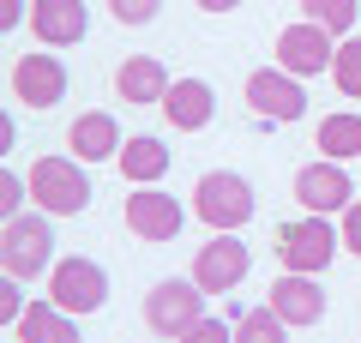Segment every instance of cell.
Segmentation results:
<instances>
[{
  "label": "cell",
  "instance_id": "obj_1",
  "mask_svg": "<svg viewBox=\"0 0 361 343\" xmlns=\"http://www.w3.org/2000/svg\"><path fill=\"white\" fill-rule=\"evenodd\" d=\"M253 211H259V199H253V187H247L241 175H229V169L199 175V187H193V217H199V223H211V229H247Z\"/></svg>",
  "mask_w": 361,
  "mask_h": 343
},
{
  "label": "cell",
  "instance_id": "obj_2",
  "mask_svg": "<svg viewBox=\"0 0 361 343\" xmlns=\"http://www.w3.org/2000/svg\"><path fill=\"white\" fill-rule=\"evenodd\" d=\"M205 319V289H199L193 277H163L151 295H145V325L157 331V337H187V331Z\"/></svg>",
  "mask_w": 361,
  "mask_h": 343
},
{
  "label": "cell",
  "instance_id": "obj_3",
  "mask_svg": "<svg viewBox=\"0 0 361 343\" xmlns=\"http://www.w3.org/2000/svg\"><path fill=\"white\" fill-rule=\"evenodd\" d=\"M30 199L49 217H78L90 205V181H85V169H78L73 157H42V163L30 169Z\"/></svg>",
  "mask_w": 361,
  "mask_h": 343
},
{
  "label": "cell",
  "instance_id": "obj_4",
  "mask_svg": "<svg viewBox=\"0 0 361 343\" xmlns=\"http://www.w3.org/2000/svg\"><path fill=\"white\" fill-rule=\"evenodd\" d=\"M337 247H343V235H337V229L325 223V217H313V211L277 229V259H283L289 271H307V277L331 265V253H337Z\"/></svg>",
  "mask_w": 361,
  "mask_h": 343
},
{
  "label": "cell",
  "instance_id": "obj_5",
  "mask_svg": "<svg viewBox=\"0 0 361 343\" xmlns=\"http://www.w3.org/2000/svg\"><path fill=\"white\" fill-rule=\"evenodd\" d=\"M54 259V235H49V223L42 217H6V235H0V265H6V277H37V271H54L49 265Z\"/></svg>",
  "mask_w": 361,
  "mask_h": 343
},
{
  "label": "cell",
  "instance_id": "obj_6",
  "mask_svg": "<svg viewBox=\"0 0 361 343\" xmlns=\"http://www.w3.org/2000/svg\"><path fill=\"white\" fill-rule=\"evenodd\" d=\"M49 301L66 307V313H97V307L109 301L103 265H97V259H85V253L54 259V271H49Z\"/></svg>",
  "mask_w": 361,
  "mask_h": 343
},
{
  "label": "cell",
  "instance_id": "obj_7",
  "mask_svg": "<svg viewBox=\"0 0 361 343\" xmlns=\"http://www.w3.org/2000/svg\"><path fill=\"white\" fill-rule=\"evenodd\" d=\"M253 271V253L241 247V235L235 229H217L205 247H199V259H193V283L205 295H229V289H241V277Z\"/></svg>",
  "mask_w": 361,
  "mask_h": 343
},
{
  "label": "cell",
  "instance_id": "obj_8",
  "mask_svg": "<svg viewBox=\"0 0 361 343\" xmlns=\"http://www.w3.org/2000/svg\"><path fill=\"white\" fill-rule=\"evenodd\" d=\"M295 199H301V211L331 217V211H349V199H355V181H349L343 163L319 157V163H307V169L295 175Z\"/></svg>",
  "mask_w": 361,
  "mask_h": 343
},
{
  "label": "cell",
  "instance_id": "obj_9",
  "mask_svg": "<svg viewBox=\"0 0 361 343\" xmlns=\"http://www.w3.org/2000/svg\"><path fill=\"white\" fill-rule=\"evenodd\" d=\"M331 61H337V42H331V30L313 25V18H301V25H289L283 37H277V66H283V73H295V78L325 73Z\"/></svg>",
  "mask_w": 361,
  "mask_h": 343
},
{
  "label": "cell",
  "instance_id": "obj_10",
  "mask_svg": "<svg viewBox=\"0 0 361 343\" xmlns=\"http://www.w3.org/2000/svg\"><path fill=\"white\" fill-rule=\"evenodd\" d=\"M247 102H253L259 121H301L307 114V97H301L295 73H283V66H259L253 78H247Z\"/></svg>",
  "mask_w": 361,
  "mask_h": 343
},
{
  "label": "cell",
  "instance_id": "obj_11",
  "mask_svg": "<svg viewBox=\"0 0 361 343\" xmlns=\"http://www.w3.org/2000/svg\"><path fill=\"white\" fill-rule=\"evenodd\" d=\"M180 223H187L180 199H169L163 187H133V199H127V229L139 235V241H175Z\"/></svg>",
  "mask_w": 361,
  "mask_h": 343
},
{
  "label": "cell",
  "instance_id": "obj_12",
  "mask_svg": "<svg viewBox=\"0 0 361 343\" xmlns=\"http://www.w3.org/2000/svg\"><path fill=\"white\" fill-rule=\"evenodd\" d=\"M13 97L25 109H54L66 97V66L54 54H18L13 61Z\"/></svg>",
  "mask_w": 361,
  "mask_h": 343
},
{
  "label": "cell",
  "instance_id": "obj_13",
  "mask_svg": "<svg viewBox=\"0 0 361 343\" xmlns=\"http://www.w3.org/2000/svg\"><path fill=\"white\" fill-rule=\"evenodd\" d=\"M30 30L49 49H73V42H85L90 13H85V0H37L30 6Z\"/></svg>",
  "mask_w": 361,
  "mask_h": 343
},
{
  "label": "cell",
  "instance_id": "obj_14",
  "mask_svg": "<svg viewBox=\"0 0 361 343\" xmlns=\"http://www.w3.org/2000/svg\"><path fill=\"white\" fill-rule=\"evenodd\" d=\"M265 301L283 313V325H319L325 319V289L307 277V271H283V277L271 283Z\"/></svg>",
  "mask_w": 361,
  "mask_h": 343
},
{
  "label": "cell",
  "instance_id": "obj_15",
  "mask_svg": "<svg viewBox=\"0 0 361 343\" xmlns=\"http://www.w3.org/2000/svg\"><path fill=\"white\" fill-rule=\"evenodd\" d=\"M157 109L169 114V127H175V133H199V127H211L217 97H211L205 78H175V85H169V97L157 102Z\"/></svg>",
  "mask_w": 361,
  "mask_h": 343
},
{
  "label": "cell",
  "instance_id": "obj_16",
  "mask_svg": "<svg viewBox=\"0 0 361 343\" xmlns=\"http://www.w3.org/2000/svg\"><path fill=\"white\" fill-rule=\"evenodd\" d=\"M66 145H73V157H78V163H103V157H121V145H127V139H121L115 114L90 109V114H78V121H73Z\"/></svg>",
  "mask_w": 361,
  "mask_h": 343
},
{
  "label": "cell",
  "instance_id": "obj_17",
  "mask_svg": "<svg viewBox=\"0 0 361 343\" xmlns=\"http://www.w3.org/2000/svg\"><path fill=\"white\" fill-rule=\"evenodd\" d=\"M169 85H175V78L163 73V61H157V54H133V61L115 66V90H121V102H163Z\"/></svg>",
  "mask_w": 361,
  "mask_h": 343
},
{
  "label": "cell",
  "instance_id": "obj_18",
  "mask_svg": "<svg viewBox=\"0 0 361 343\" xmlns=\"http://www.w3.org/2000/svg\"><path fill=\"white\" fill-rule=\"evenodd\" d=\"M13 337H18V343H78V325H73V313H66V307L30 301L25 319L13 325Z\"/></svg>",
  "mask_w": 361,
  "mask_h": 343
},
{
  "label": "cell",
  "instance_id": "obj_19",
  "mask_svg": "<svg viewBox=\"0 0 361 343\" xmlns=\"http://www.w3.org/2000/svg\"><path fill=\"white\" fill-rule=\"evenodd\" d=\"M115 163H121V175H127V187H157V181L169 175V151H163V139H127Z\"/></svg>",
  "mask_w": 361,
  "mask_h": 343
},
{
  "label": "cell",
  "instance_id": "obj_20",
  "mask_svg": "<svg viewBox=\"0 0 361 343\" xmlns=\"http://www.w3.org/2000/svg\"><path fill=\"white\" fill-rule=\"evenodd\" d=\"M313 145H319L331 163H343V157H361V114H325L319 133H313Z\"/></svg>",
  "mask_w": 361,
  "mask_h": 343
},
{
  "label": "cell",
  "instance_id": "obj_21",
  "mask_svg": "<svg viewBox=\"0 0 361 343\" xmlns=\"http://www.w3.org/2000/svg\"><path fill=\"white\" fill-rule=\"evenodd\" d=\"M235 343H289V325H283V313L265 301V307H253V313L235 319Z\"/></svg>",
  "mask_w": 361,
  "mask_h": 343
},
{
  "label": "cell",
  "instance_id": "obj_22",
  "mask_svg": "<svg viewBox=\"0 0 361 343\" xmlns=\"http://www.w3.org/2000/svg\"><path fill=\"white\" fill-rule=\"evenodd\" d=\"M355 0H301V18H313V25H325L331 37H349V25H355Z\"/></svg>",
  "mask_w": 361,
  "mask_h": 343
},
{
  "label": "cell",
  "instance_id": "obj_23",
  "mask_svg": "<svg viewBox=\"0 0 361 343\" xmlns=\"http://www.w3.org/2000/svg\"><path fill=\"white\" fill-rule=\"evenodd\" d=\"M331 85L343 97H361V37H343L337 42V61H331Z\"/></svg>",
  "mask_w": 361,
  "mask_h": 343
},
{
  "label": "cell",
  "instance_id": "obj_24",
  "mask_svg": "<svg viewBox=\"0 0 361 343\" xmlns=\"http://www.w3.org/2000/svg\"><path fill=\"white\" fill-rule=\"evenodd\" d=\"M157 6L163 0H109V13H115V25H151Z\"/></svg>",
  "mask_w": 361,
  "mask_h": 343
},
{
  "label": "cell",
  "instance_id": "obj_25",
  "mask_svg": "<svg viewBox=\"0 0 361 343\" xmlns=\"http://www.w3.org/2000/svg\"><path fill=\"white\" fill-rule=\"evenodd\" d=\"M175 343H235V331H229V319H199L187 337H175Z\"/></svg>",
  "mask_w": 361,
  "mask_h": 343
},
{
  "label": "cell",
  "instance_id": "obj_26",
  "mask_svg": "<svg viewBox=\"0 0 361 343\" xmlns=\"http://www.w3.org/2000/svg\"><path fill=\"white\" fill-rule=\"evenodd\" d=\"M25 193H30V181H18L13 169H6V175H0V211L18 217V211H25Z\"/></svg>",
  "mask_w": 361,
  "mask_h": 343
},
{
  "label": "cell",
  "instance_id": "obj_27",
  "mask_svg": "<svg viewBox=\"0 0 361 343\" xmlns=\"http://www.w3.org/2000/svg\"><path fill=\"white\" fill-rule=\"evenodd\" d=\"M25 295H18V277H6L0 283V325H18V319H25Z\"/></svg>",
  "mask_w": 361,
  "mask_h": 343
},
{
  "label": "cell",
  "instance_id": "obj_28",
  "mask_svg": "<svg viewBox=\"0 0 361 343\" xmlns=\"http://www.w3.org/2000/svg\"><path fill=\"white\" fill-rule=\"evenodd\" d=\"M337 235H343V247L361 259V199H349V211H343V229H337Z\"/></svg>",
  "mask_w": 361,
  "mask_h": 343
},
{
  "label": "cell",
  "instance_id": "obj_29",
  "mask_svg": "<svg viewBox=\"0 0 361 343\" xmlns=\"http://www.w3.org/2000/svg\"><path fill=\"white\" fill-rule=\"evenodd\" d=\"M0 25H6V30H13V25H30L25 0H0Z\"/></svg>",
  "mask_w": 361,
  "mask_h": 343
},
{
  "label": "cell",
  "instance_id": "obj_30",
  "mask_svg": "<svg viewBox=\"0 0 361 343\" xmlns=\"http://www.w3.org/2000/svg\"><path fill=\"white\" fill-rule=\"evenodd\" d=\"M205 13H229V6H241V0H199Z\"/></svg>",
  "mask_w": 361,
  "mask_h": 343
},
{
  "label": "cell",
  "instance_id": "obj_31",
  "mask_svg": "<svg viewBox=\"0 0 361 343\" xmlns=\"http://www.w3.org/2000/svg\"><path fill=\"white\" fill-rule=\"evenodd\" d=\"M13 343H18V337H13Z\"/></svg>",
  "mask_w": 361,
  "mask_h": 343
}]
</instances>
